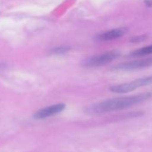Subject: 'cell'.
Returning a JSON list of instances; mask_svg holds the SVG:
<instances>
[{"label":"cell","mask_w":152,"mask_h":152,"mask_svg":"<svg viewBox=\"0 0 152 152\" xmlns=\"http://www.w3.org/2000/svg\"><path fill=\"white\" fill-rule=\"evenodd\" d=\"M149 98H150L149 93H142L134 96H127V97L107 99L93 106L92 111L95 113H107V112L120 110V109L135 106L139 103H141L148 99Z\"/></svg>","instance_id":"cell-1"},{"label":"cell","mask_w":152,"mask_h":152,"mask_svg":"<svg viewBox=\"0 0 152 152\" xmlns=\"http://www.w3.org/2000/svg\"><path fill=\"white\" fill-rule=\"evenodd\" d=\"M152 84V75L143 77L140 79H137L131 83H121L117 85H114L110 87V91L115 93H128L132 91H135L140 87L147 86Z\"/></svg>","instance_id":"cell-2"},{"label":"cell","mask_w":152,"mask_h":152,"mask_svg":"<svg viewBox=\"0 0 152 152\" xmlns=\"http://www.w3.org/2000/svg\"><path fill=\"white\" fill-rule=\"evenodd\" d=\"M120 54L117 51H110L107 52L101 55L94 56L91 57H89L85 59L83 62V66L85 67H98V66H102L107 64H109L110 62L114 61L116 59Z\"/></svg>","instance_id":"cell-3"},{"label":"cell","mask_w":152,"mask_h":152,"mask_svg":"<svg viewBox=\"0 0 152 152\" xmlns=\"http://www.w3.org/2000/svg\"><path fill=\"white\" fill-rule=\"evenodd\" d=\"M149 66H152V57L137 59V60L126 62L124 64H120L115 66L113 69L114 70H123V71H132V70L147 68Z\"/></svg>","instance_id":"cell-4"},{"label":"cell","mask_w":152,"mask_h":152,"mask_svg":"<svg viewBox=\"0 0 152 152\" xmlns=\"http://www.w3.org/2000/svg\"><path fill=\"white\" fill-rule=\"evenodd\" d=\"M64 107H65L64 104H56V105L42 108V109H40V110H39L38 112L35 113L34 118L41 120V119L48 118L49 116H53L55 115H57V114L61 113L64 109Z\"/></svg>","instance_id":"cell-5"},{"label":"cell","mask_w":152,"mask_h":152,"mask_svg":"<svg viewBox=\"0 0 152 152\" xmlns=\"http://www.w3.org/2000/svg\"><path fill=\"white\" fill-rule=\"evenodd\" d=\"M126 32H127L126 28H117V29H114V30H111V31H108L99 34V36H97V39L100 40V41L113 40V39L121 38Z\"/></svg>","instance_id":"cell-6"},{"label":"cell","mask_w":152,"mask_h":152,"mask_svg":"<svg viewBox=\"0 0 152 152\" xmlns=\"http://www.w3.org/2000/svg\"><path fill=\"white\" fill-rule=\"evenodd\" d=\"M148 55H152V45L141 48L131 53V56H143Z\"/></svg>","instance_id":"cell-7"},{"label":"cell","mask_w":152,"mask_h":152,"mask_svg":"<svg viewBox=\"0 0 152 152\" xmlns=\"http://www.w3.org/2000/svg\"><path fill=\"white\" fill-rule=\"evenodd\" d=\"M68 50H69V48H67V47H59V48L53 49L51 51V53L56 54V55H59V54H64V53L68 52Z\"/></svg>","instance_id":"cell-8"},{"label":"cell","mask_w":152,"mask_h":152,"mask_svg":"<svg viewBox=\"0 0 152 152\" xmlns=\"http://www.w3.org/2000/svg\"><path fill=\"white\" fill-rule=\"evenodd\" d=\"M144 39H146V37L145 36H137V37H134L133 39H132L131 41L137 42V41H143Z\"/></svg>","instance_id":"cell-9"},{"label":"cell","mask_w":152,"mask_h":152,"mask_svg":"<svg viewBox=\"0 0 152 152\" xmlns=\"http://www.w3.org/2000/svg\"><path fill=\"white\" fill-rule=\"evenodd\" d=\"M145 4L148 7H152V0H145Z\"/></svg>","instance_id":"cell-10"}]
</instances>
